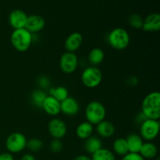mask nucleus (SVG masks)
I'll use <instances>...</instances> for the list:
<instances>
[{
    "instance_id": "f257e3e1",
    "label": "nucleus",
    "mask_w": 160,
    "mask_h": 160,
    "mask_svg": "<svg viewBox=\"0 0 160 160\" xmlns=\"http://www.w3.org/2000/svg\"><path fill=\"white\" fill-rule=\"evenodd\" d=\"M142 112L148 119L159 120L160 118V93L152 92L142 101Z\"/></svg>"
},
{
    "instance_id": "f03ea898",
    "label": "nucleus",
    "mask_w": 160,
    "mask_h": 160,
    "mask_svg": "<svg viewBox=\"0 0 160 160\" xmlns=\"http://www.w3.org/2000/svg\"><path fill=\"white\" fill-rule=\"evenodd\" d=\"M33 42V35L25 28L14 30L10 36L12 47L20 52L28 51Z\"/></svg>"
},
{
    "instance_id": "7ed1b4c3",
    "label": "nucleus",
    "mask_w": 160,
    "mask_h": 160,
    "mask_svg": "<svg viewBox=\"0 0 160 160\" xmlns=\"http://www.w3.org/2000/svg\"><path fill=\"white\" fill-rule=\"evenodd\" d=\"M107 40L108 43L112 48L120 51L128 48L131 38L127 30L122 28H117L109 32Z\"/></svg>"
},
{
    "instance_id": "20e7f679",
    "label": "nucleus",
    "mask_w": 160,
    "mask_h": 160,
    "mask_svg": "<svg viewBox=\"0 0 160 160\" xmlns=\"http://www.w3.org/2000/svg\"><path fill=\"white\" fill-rule=\"evenodd\" d=\"M106 110L102 103L92 101L87 105L85 109V117L87 121L92 125H97L106 118Z\"/></svg>"
},
{
    "instance_id": "39448f33",
    "label": "nucleus",
    "mask_w": 160,
    "mask_h": 160,
    "mask_svg": "<svg viewBox=\"0 0 160 160\" xmlns=\"http://www.w3.org/2000/svg\"><path fill=\"white\" fill-rule=\"evenodd\" d=\"M102 74L97 67L90 66L83 70L81 73V81L85 87L88 88H95L102 82Z\"/></svg>"
},
{
    "instance_id": "423d86ee",
    "label": "nucleus",
    "mask_w": 160,
    "mask_h": 160,
    "mask_svg": "<svg viewBox=\"0 0 160 160\" xmlns=\"http://www.w3.org/2000/svg\"><path fill=\"white\" fill-rule=\"evenodd\" d=\"M27 138L24 134L20 132H14L9 134L6 140V148L11 154L20 153L26 148Z\"/></svg>"
},
{
    "instance_id": "0eeeda50",
    "label": "nucleus",
    "mask_w": 160,
    "mask_h": 160,
    "mask_svg": "<svg viewBox=\"0 0 160 160\" xmlns=\"http://www.w3.org/2000/svg\"><path fill=\"white\" fill-rule=\"evenodd\" d=\"M159 120L146 119L140 124V136L144 140L151 142L156 138L159 133Z\"/></svg>"
},
{
    "instance_id": "6e6552de",
    "label": "nucleus",
    "mask_w": 160,
    "mask_h": 160,
    "mask_svg": "<svg viewBox=\"0 0 160 160\" xmlns=\"http://www.w3.org/2000/svg\"><path fill=\"white\" fill-rule=\"evenodd\" d=\"M59 67L64 73H73L78 67V56L74 52H66L61 56L59 59Z\"/></svg>"
},
{
    "instance_id": "1a4fd4ad",
    "label": "nucleus",
    "mask_w": 160,
    "mask_h": 160,
    "mask_svg": "<svg viewBox=\"0 0 160 160\" xmlns=\"http://www.w3.org/2000/svg\"><path fill=\"white\" fill-rule=\"evenodd\" d=\"M48 131L53 139H61L65 137L67 132L66 123L62 120L54 118L49 121L48 124Z\"/></svg>"
},
{
    "instance_id": "9d476101",
    "label": "nucleus",
    "mask_w": 160,
    "mask_h": 160,
    "mask_svg": "<svg viewBox=\"0 0 160 160\" xmlns=\"http://www.w3.org/2000/svg\"><path fill=\"white\" fill-rule=\"evenodd\" d=\"M45 26V19L39 15L28 16L25 29L31 34H36L43 30Z\"/></svg>"
},
{
    "instance_id": "9b49d317",
    "label": "nucleus",
    "mask_w": 160,
    "mask_h": 160,
    "mask_svg": "<svg viewBox=\"0 0 160 160\" xmlns=\"http://www.w3.org/2000/svg\"><path fill=\"white\" fill-rule=\"evenodd\" d=\"M28 16L21 9H14L9 13V22L14 30L24 28Z\"/></svg>"
},
{
    "instance_id": "f8f14e48",
    "label": "nucleus",
    "mask_w": 160,
    "mask_h": 160,
    "mask_svg": "<svg viewBox=\"0 0 160 160\" xmlns=\"http://www.w3.org/2000/svg\"><path fill=\"white\" fill-rule=\"evenodd\" d=\"M79 109V103L72 97H68L60 102V112H62L64 115L73 117L78 114Z\"/></svg>"
},
{
    "instance_id": "ddd939ff",
    "label": "nucleus",
    "mask_w": 160,
    "mask_h": 160,
    "mask_svg": "<svg viewBox=\"0 0 160 160\" xmlns=\"http://www.w3.org/2000/svg\"><path fill=\"white\" fill-rule=\"evenodd\" d=\"M142 29L146 32H156L160 29V15L153 12L147 16L143 20Z\"/></svg>"
},
{
    "instance_id": "4468645a",
    "label": "nucleus",
    "mask_w": 160,
    "mask_h": 160,
    "mask_svg": "<svg viewBox=\"0 0 160 160\" xmlns=\"http://www.w3.org/2000/svg\"><path fill=\"white\" fill-rule=\"evenodd\" d=\"M83 42V36L79 32H73L67 38L64 43L67 52H74L80 48Z\"/></svg>"
},
{
    "instance_id": "2eb2a0df",
    "label": "nucleus",
    "mask_w": 160,
    "mask_h": 160,
    "mask_svg": "<svg viewBox=\"0 0 160 160\" xmlns=\"http://www.w3.org/2000/svg\"><path fill=\"white\" fill-rule=\"evenodd\" d=\"M42 109H43L44 111L49 116L55 117L60 113V102L52 96L47 95Z\"/></svg>"
},
{
    "instance_id": "dca6fc26",
    "label": "nucleus",
    "mask_w": 160,
    "mask_h": 160,
    "mask_svg": "<svg viewBox=\"0 0 160 160\" xmlns=\"http://www.w3.org/2000/svg\"><path fill=\"white\" fill-rule=\"evenodd\" d=\"M96 131L98 136L101 138H109L112 137L115 133V127L111 122L104 120L97 124Z\"/></svg>"
},
{
    "instance_id": "f3484780",
    "label": "nucleus",
    "mask_w": 160,
    "mask_h": 160,
    "mask_svg": "<svg viewBox=\"0 0 160 160\" xmlns=\"http://www.w3.org/2000/svg\"><path fill=\"white\" fill-rule=\"evenodd\" d=\"M130 153H139L141 148L143 145V139L140 135L136 134H131L126 138Z\"/></svg>"
},
{
    "instance_id": "a211bd4d",
    "label": "nucleus",
    "mask_w": 160,
    "mask_h": 160,
    "mask_svg": "<svg viewBox=\"0 0 160 160\" xmlns=\"http://www.w3.org/2000/svg\"><path fill=\"white\" fill-rule=\"evenodd\" d=\"M139 154L145 160L155 159L158 154V148L156 145L152 143L151 142H144L139 152Z\"/></svg>"
},
{
    "instance_id": "6ab92c4d",
    "label": "nucleus",
    "mask_w": 160,
    "mask_h": 160,
    "mask_svg": "<svg viewBox=\"0 0 160 160\" xmlns=\"http://www.w3.org/2000/svg\"><path fill=\"white\" fill-rule=\"evenodd\" d=\"M102 148V142L97 136H91L84 142V149L88 154L92 155Z\"/></svg>"
},
{
    "instance_id": "aec40b11",
    "label": "nucleus",
    "mask_w": 160,
    "mask_h": 160,
    "mask_svg": "<svg viewBox=\"0 0 160 160\" xmlns=\"http://www.w3.org/2000/svg\"><path fill=\"white\" fill-rule=\"evenodd\" d=\"M93 133V125L88 121L80 123L76 129V135L82 140H86L91 137Z\"/></svg>"
},
{
    "instance_id": "412c9836",
    "label": "nucleus",
    "mask_w": 160,
    "mask_h": 160,
    "mask_svg": "<svg viewBox=\"0 0 160 160\" xmlns=\"http://www.w3.org/2000/svg\"><path fill=\"white\" fill-rule=\"evenodd\" d=\"M104 52L99 48H94L88 54V62L93 67H96L101 64L104 60Z\"/></svg>"
},
{
    "instance_id": "4be33fe9",
    "label": "nucleus",
    "mask_w": 160,
    "mask_h": 160,
    "mask_svg": "<svg viewBox=\"0 0 160 160\" xmlns=\"http://www.w3.org/2000/svg\"><path fill=\"white\" fill-rule=\"evenodd\" d=\"M112 149L116 154L120 156H124L125 155L129 153L126 139L122 138H117L114 141L113 144H112Z\"/></svg>"
},
{
    "instance_id": "5701e85b",
    "label": "nucleus",
    "mask_w": 160,
    "mask_h": 160,
    "mask_svg": "<svg viewBox=\"0 0 160 160\" xmlns=\"http://www.w3.org/2000/svg\"><path fill=\"white\" fill-rule=\"evenodd\" d=\"M48 93H49L48 95L52 96L53 98L58 100L59 102H61L69 97L68 90L62 86H59L57 88H49Z\"/></svg>"
},
{
    "instance_id": "b1692460",
    "label": "nucleus",
    "mask_w": 160,
    "mask_h": 160,
    "mask_svg": "<svg viewBox=\"0 0 160 160\" xmlns=\"http://www.w3.org/2000/svg\"><path fill=\"white\" fill-rule=\"evenodd\" d=\"M92 160H116L114 153L107 148H102L92 155Z\"/></svg>"
},
{
    "instance_id": "393cba45",
    "label": "nucleus",
    "mask_w": 160,
    "mask_h": 160,
    "mask_svg": "<svg viewBox=\"0 0 160 160\" xmlns=\"http://www.w3.org/2000/svg\"><path fill=\"white\" fill-rule=\"evenodd\" d=\"M46 97L47 94L42 89H36L33 91L31 95V102L38 108H42V105Z\"/></svg>"
},
{
    "instance_id": "a878e982",
    "label": "nucleus",
    "mask_w": 160,
    "mask_h": 160,
    "mask_svg": "<svg viewBox=\"0 0 160 160\" xmlns=\"http://www.w3.org/2000/svg\"><path fill=\"white\" fill-rule=\"evenodd\" d=\"M26 148L33 152H38L43 148V142L38 138H31L27 141Z\"/></svg>"
},
{
    "instance_id": "bb28decb",
    "label": "nucleus",
    "mask_w": 160,
    "mask_h": 160,
    "mask_svg": "<svg viewBox=\"0 0 160 160\" xmlns=\"http://www.w3.org/2000/svg\"><path fill=\"white\" fill-rule=\"evenodd\" d=\"M144 19L139 14L132 13L128 17V23L131 28L134 29H141L142 28Z\"/></svg>"
},
{
    "instance_id": "cd10ccee",
    "label": "nucleus",
    "mask_w": 160,
    "mask_h": 160,
    "mask_svg": "<svg viewBox=\"0 0 160 160\" xmlns=\"http://www.w3.org/2000/svg\"><path fill=\"white\" fill-rule=\"evenodd\" d=\"M50 150L53 153H59L63 148V145L59 139H53L49 145Z\"/></svg>"
},
{
    "instance_id": "c85d7f7f",
    "label": "nucleus",
    "mask_w": 160,
    "mask_h": 160,
    "mask_svg": "<svg viewBox=\"0 0 160 160\" xmlns=\"http://www.w3.org/2000/svg\"><path fill=\"white\" fill-rule=\"evenodd\" d=\"M38 84L39 87L42 89H45L49 88L50 86V81L48 80V78H46L45 76H41L39 77L38 79Z\"/></svg>"
},
{
    "instance_id": "c756f323",
    "label": "nucleus",
    "mask_w": 160,
    "mask_h": 160,
    "mask_svg": "<svg viewBox=\"0 0 160 160\" xmlns=\"http://www.w3.org/2000/svg\"><path fill=\"white\" fill-rule=\"evenodd\" d=\"M121 160H145L139 153H128L123 156Z\"/></svg>"
},
{
    "instance_id": "7c9ffc66",
    "label": "nucleus",
    "mask_w": 160,
    "mask_h": 160,
    "mask_svg": "<svg viewBox=\"0 0 160 160\" xmlns=\"http://www.w3.org/2000/svg\"><path fill=\"white\" fill-rule=\"evenodd\" d=\"M0 160H14V157L11 153L3 152L0 154Z\"/></svg>"
},
{
    "instance_id": "2f4dec72",
    "label": "nucleus",
    "mask_w": 160,
    "mask_h": 160,
    "mask_svg": "<svg viewBox=\"0 0 160 160\" xmlns=\"http://www.w3.org/2000/svg\"><path fill=\"white\" fill-rule=\"evenodd\" d=\"M146 119H148V118H147V117H145V116L144 115V114L142 113V112H141L140 113H139L138 115L137 116V117H136V120H137V121L138 122V123H140V124L142 123V122L145 121V120H146Z\"/></svg>"
},
{
    "instance_id": "473e14b6",
    "label": "nucleus",
    "mask_w": 160,
    "mask_h": 160,
    "mask_svg": "<svg viewBox=\"0 0 160 160\" xmlns=\"http://www.w3.org/2000/svg\"><path fill=\"white\" fill-rule=\"evenodd\" d=\"M138 78H135V77H131V78H129V79H128V84L131 86L136 85V84H138Z\"/></svg>"
},
{
    "instance_id": "72a5a7b5",
    "label": "nucleus",
    "mask_w": 160,
    "mask_h": 160,
    "mask_svg": "<svg viewBox=\"0 0 160 160\" xmlns=\"http://www.w3.org/2000/svg\"><path fill=\"white\" fill-rule=\"evenodd\" d=\"M20 160H36L35 157L31 154H25L22 156Z\"/></svg>"
},
{
    "instance_id": "f704fd0d",
    "label": "nucleus",
    "mask_w": 160,
    "mask_h": 160,
    "mask_svg": "<svg viewBox=\"0 0 160 160\" xmlns=\"http://www.w3.org/2000/svg\"><path fill=\"white\" fill-rule=\"evenodd\" d=\"M73 160H92L89 156H85V155H79L76 156Z\"/></svg>"
},
{
    "instance_id": "c9c22d12",
    "label": "nucleus",
    "mask_w": 160,
    "mask_h": 160,
    "mask_svg": "<svg viewBox=\"0 0 160 160\" xmlns=\"http://www.w3.org/2000/svg\"><path fill=\"white\" fill-rule=\"evenodd\" d=\"M156 160H159V158H157V159H156Z\"/></svg>"
}]
</instances>
